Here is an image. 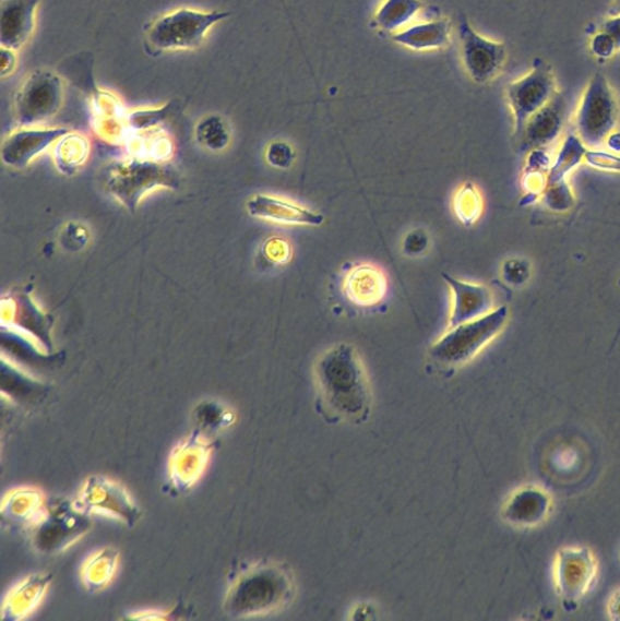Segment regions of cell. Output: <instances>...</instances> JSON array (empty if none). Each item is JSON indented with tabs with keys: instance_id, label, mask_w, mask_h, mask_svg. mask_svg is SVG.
I'll return each mask as SVG.
<instances>
[{
	"instance_id": "obj_1",
	"label": "cell",
	"mask_w": 620,
	"mask_h": 621,
	"mask_svg": "<svg viewBox=\"0 0 620 621\" xmlns=\"http://www.w3.org/2000/svg\"><path fill=\"white\" fill-rule=\"evenodd\" d=\"M324 406L336 418L363 421L371 411L372 395L361 357L349 344L325 351L314 366Z\"/></svg>"
},
{
	"instance_id": "obj_2",
	"label": "cell",
	"mask_w": 620,
	"mask_h": 621,
	"mask_svg": "<svg viewBox=\"0 0 620 621\" xmlns=\"http://www.w3.org/2000/svg\"><path fill=\"white\" fill-rule=\"evenodd\" d=\"M291 594L290 576L282 566L258 563L234 574L224 598V610L234 619L266 616L285 607Z\"/></svg>"
},
{
	"instance_id": "obj_3",
	"label": "cell",
	"mask_w": 620,
	"mask_h": 621,
	"mask_svg": "<svg viewBox=\"0 0 620 621\" xmlns=\"http://www.w3.org/2000/svg\"><path fill=\"white\" fill-rule=\"evenodd\" d=\"M180 171L170 160L128 156L106 168L105 189L129 212L134 213L145 195L158 189L178 190Z\"/></svg>"
},
{
	"instance_id": "obj_4",
	"label": "cell",
	"mask_w": 620,
	"mask_h": 621,
	"mask_svg": "<svg viewBox=\"0 0 620 621\" xmlns=\"http://www.w3.org/2000/svg\"><path fill=\"white\" fill-rule=\"evenodd\" d=\"M508 307H500L470 322L449 329L430 348L433 362L456 367L470 362L505 329Z\"/></svg>"
},
{
	"instance_id": "obj_5",
	"label": "cell",
	"mask_w": 620,
	"mask_h": 621,
	"mask_svg": "<svg viewBox=\"0 0 620 621\" xmlns=\"http://www.w3.org/2000/svg\"><path fill=\"white\" fill-rule=\"evenodd\" d=\"M226 12L204 13L181 8L159 17L146 32V47L156 52L192 50L203 45L210 29L230 16Z\"/></svg>"
},
{
	"instance_id": "obj_6",
	"label": "cell",
	"mask_w": 620,
	"mask_h": 621,
	"mask_svg": "<svg viewBox=\"0 0 620 621\" xmlns=\"http://www.w3.org/2000/svg\"><path fill=\"white\" fill-rule=\"evenodd\" d=\"M619 106L605 75L596 73L583 94L575 116V129L589 148L603 146L618 124Z\"/></svg>"
},
{
	"instance_id": "obj_7",
	"label": "cell",
	"mask_w": 620,
	"mask_h": 621,
	"mask_svg": "<svg viewBox=\"0 0 620 621\" xmlns=\"http://www.w3.org/2000/svg\"><path fill=\"white\" fill-rule=\"evenodd\" d=\"M91 516L67 499L48 500L45 516L34 530L31 540L40 552H62L90 532Z\"/></svg>"
},
{
	"instance_id": "obj_8",
	"label": "cell",
	"mask_w": 620,
	"mask_h": 621,
	"mask_svg": "<svg viewBox=\"0 0 620 621\" xmlns=\"http://www.w3.org/2000/svg\"><path fill=\"white\" fill-rule=\"evenodd\" d=\"M63 103V83L58 74L37 70L15 96V116L21 128L35 127L57 116Z\"/></svg>"
},
{
	"instance_id": "obj_9",
	"label": "cell",
	"mask_w": 620,
	"mask_h": 621,
	"mask_svg": "<svg viewBox=\"0 0 620 621\" xmlns=\"http://www.w3.org/2000/svg\"><path fill=\"white\" fill-rule=\"evenodd\" d=\"M75 504L86 515L119 520L134 527L141 512L127 488L105 476H92L82 486Z\"/></svg>"
},
{
	"instance_id": "obj_10",
	"label": "cell",
	"mask_w": 620,
	"mask_h": 621,
	"mask_svg": "<svg viewBox=\"0 0 620 621\" xmlns=\"http://www.w3.org/2000/svg\"><path fill=\"white\" fill-rule=\"evenodd\" d=\"M598 575L594 552L585 547L560 549L553 563V582L565 608L571 609L589 594Z\"/></svg>"
},
{
	"instance_id": "obj_11",
	"label": "cell",
	"mask_w": 620,
	"mask_h": 621,
	"mask_svg": "<svg viewBox=\"0 0 620 621\" xmlns=\"http://www.w3.org/2000/svg\"><path fill=\"white\" fill-rule=\"evenodd\" d=\"M557 93V81L552 69L541 59L533 62V69L525 77L506 86V97L514 116L517 138L528 119L546 106Z\"/></svg>"
},
{
	"instance_id": "obj_12",
	"label": "cell",
	"mask_w": 620,
	"mask_h": 621,
	"mask_svg": "<svg viewBox=\"0 0 620 621\" xmlns=\"http://www.w3.org/2000/svg\"><path fill=\"white\" fill-rule=\"evenodd\" d=\"M462 38V58L464 67L476 83H487L497 77L506 60L503 43L478 35L462 16L460 25Z\"/></svg>"
},
{
	"instance_id": "obj_13",
	"label": "cell",
	"mask_w": 620,
	"mask_h": 621,
	"mask_svg": "<svg viewBox=\"0 0 620 621\" xmlns=\"http://www.w3.org/2000/svg\"><path fill=\"white\" fill-rule=\"evenodd\" d=\"M2 322L34 336L43 350L52 351L53 318L38 307L27 290L13 291L3 297Z\"/></svg>"
},
{
	"instance_id": "obj_14",
	"label": "cell",
	"mask_w": 620,
	"mask_h": 621,
	"mask_svg": "<svg viewBox=\"0 0 620 621\" xmlns=\"http://www.w3.org/2000/svg\"><path fill=\"white\" fill-rule=\"evenodd\" d=\"M70 133L68 128L26 127L10 134L2 145V160L5 166L17 170L25 169L31 162L46 152Z\"/></svg>"
},
{
	"instance_id": "obj_15",
	"label": "cell",
	"mask_w": 620,
	"mask_h": 621,
	"mask_svg": "<svg viewBox=\"0 0 620 621\" xmlns=\"http://www.w3.org/2000/svg\"><path fill=\"white\" fill-rule=\"evenodd\" d=\"M213 452L212 443L204 435L192 434L172 451L169 462L171 487L187 492L198 483L208 467Z\"/></svg>"
},
{
	"instance_id": "obj_16",
	"label": "cell",
	"mask_w": 620,
	"mask_h": 621,
	"mask_svg": "<svg viewBox=\"0 0 620 621\" xmlns=\"http://www.w3.org/2000/svg\"><path fill=\"white\" fill-rule=\"evenodd\" d=\"M568 114L569 95L558 92L546 106L528 119L518 135L521 148L535 151L552 144L560 136Z\"/></svg>"
},
{
	"instance_id": "obj_17",
	"label": "cell",
	"mask_w": 620,
	"mask_h": 621,
	"mask_svg": "<svg viewBox=\"0 0 620 621\" xmlns=\"http://www.w3.org/2000/svg\"><path fill=\"white\" fill-rule=\"evenodd\" d=\"M247 212L257 219L289 226H321L323 214L276 195L259 193L247 202Z\"/></svg>"
},
{
	"instance_id": "obj_18",
	"label": "cell",
	"mask_w": 620,
	"mask_h": 621,
	"mask_svg": "<svg viewBox=\"0 0 620 621\" xmlns=\"http://www.w3.org/2000/svg\"><path fill=\"white\" fill-rule=\"evenodd\" d=\"M442 278L448 283L453 296L449 329L480 319L494 310L492 291L486 286L455 278L444 272Z\"/></svg>"
},
{
	"instance_id": "obj_19",
	"label": "cell",
	"mask_w": 620,
	"mask_h": 621,
	"mask_svg": "<svg viewBox=\"0 0 620 621\" xmlns=\"http://www.w3.org/2000/svg\"><path fill=\"white\" fill-rule=\"evenodd\" d=\"M551 509L552 500L546 490L537 486H526L508 498L502 516L511 526L533 528L549 517Z\"/></svg>"
},
{
	"instance_id": "obj_20",
	"label": "cell",
	"mask_w": 620,
	"mask_h": 621,
	"mask_svg": "<svg viewBox=\"0 0 620 621\" xmlns=\"http://www.w3.org/2000/svg\"><path fill=\"white\" fill-rule=\"evenodd\" d=\"M343 291L357 308H373L388 296L389 280L385 272L372 264H356L346 272Z\"/></svg>"
},
{
	"instance_id": "obj_21",
	"label": "cell",
	"mask_w": 620,
	"mask_h": 621,
	"mask_svg": "<svg viewBox=\"0 0 620 621\" xmlns=\"http://www.w3.org/2000/svg\"><path fill=\"white\" fill-rule=\"evenodd\" d=\"M40 0H3L0 12V45L19 50L29 41L36 28Z\"/></svg>"
},
{
	"instance_id": "obj_22",
	"label": "cell",
	"mask_w": 620,
	"mask_h": 621,
	"mask_svg": "<svg viewBox=\"0 0 620 621\" xmlns=\"http://www.w3.org/2000/svg\"><path fill=\"white\" fill-rule=\"evenodd\" d=\"M48 507V499L37 488L23 487L7 494L3 501V522L9 527L32 532Z\"/></svg>"
},
{
	"instance_id": "obj_23",
	"label": "cell",
	"mask_w": 620,
	"mask_h": 621,
	"mask_svg": "<svg viewBox=\"0 0 620 621\" xmlns=\"http://www.w3.org/2000/svg\"><path fill=\"white\" fill-rule=\"evenodd\" d=\"M50 586V575L32 574L17 583L8 594L2 618L17 620L29 617L45 599Z\"/></svg>"
},
{
	"instance_id": "obj_24",
	"label": "cell",
	"mask_w": 620,
	"mask_h": 621,
	"mask_svg": "<svg viewBox=\"0 0 620 621\" xmlns=\"http://www.w3.org/2000/svg\"><path fill=\"white\" fill-rule=\"evenodd\" d=\"M450 35L451 24L449 21L438 20L398 31L393 35V40L410 49L430 50L440 49L448 45Z\"/></svg>"
},
{
	"instance_id": "obj_25",
	"label": "cell",
	"mask_w": 620,
	"mask_h": 621,
	"mask_svg": "<svg viewBox=\"0 0 620 621\" xmlns=\"http://www.w3.org/2000/svg\"><path fill=\"white\" fill-rule=\"evenodd\" d=\"M119 553L104 548L90 556L82 565L81 580L86 590L99 593L110 585L117 574Z\"/></svg>"
},
{
	"instance_id": "obj_26",
	"label": "cell",
	"mask_w": 620,
	"mask_h": 621,
	"mask_svg": "<svg viewBox=\"0 0 620 621\" xmlns=\"http://www.w3.org/2000/svg\"><path fill=\"white\" fill-rule=\"evenodd\" d=\"M91 155L90 140L79 133L62 136L52 147V159L63 176L72 177L88 160Z\"/></svg>"
},
{
	"instance_id": "obj_27",
	"label": "cell",
	"mask_w": 620,
	"mask_h": 621,
	"mask_svg": "<svg viewBox=\"0 0 620 621\" xmlns=\"http://www.w3.org/2000/svg\"><path fill=\"white\" fill-rule=\"evenodd\" d=\"M124 144L130 156L168 162L174 155L171 139L156 132V129L145 133H130Z\"/></svg>"
},
{
	"instance_id": "obj_28",
	"label": "cell",
	"mask_w": 620,
	"mask_h": 621,
	"mask_svg": "<svg viewBox=\"0 0 620 621\" xmlns=\"http://www.w3.org/2000/svg\"><path fill=\"white\" fill-rule=\"evenodd\" d=\"M453 211L465 227H472L480 219L484 203L481 193L474 182L466 181L456 191L453 199Z\"/></svg>"
},
{
	"instance_id": "obj_29",
	"label": "cell",
	"mask_w": 620,
	"mask_h": 621,
	"mask_svg": "<svg viewBox=\"0 0 620 621\" xmlns=\"http://www.w3.org/2000/svg\"><path fill=\"white\" fill-rule=\"evenodd\" d=\"M194 135L202 147L212 152H222L231 143L230 129L224 118L216 115L203 118L195 127Z\"/></svg>"
},
{
	"instance_id": "obj_30",
	"label": "cell",
	"mask_w": 620,
	"mask_h": 621,
	"mask_svg": "<svg viewBox=\"0 0 620 621\" xmlns=\"http://www.w3.org/2000/svg\"><path fill=\"white\" fill-rule=\"evenodd\" d=\"M586 151L579 136L570 135L565 139L555 165L550 168L549 184L563 182L565 176L584 159Z\"/></svg>"
},
{
	"instance_id": "obj_31",
	"label": "cell",
	"mask_w": 620,
	"mask_h": 621,
	"mask_svg": "<svg viewBox=\"0 0 620 621\" xmlns=\"http://www.w3.org/2000/svg\"><path fill=\"white\" fill-rule=\"evenodd\" d=\"M421 9L419 0H386L375 16L380 27L395 31L417 15Z\"/></svg>"
},
{
	"instance_id": "obj_32",
	"label": "cell",
	"mask_w": 620,
	"mask_h": 621,
	"mask_svg": "<svg viewBox=\"0 0 620 621\" xmlns=\"http://www.w3.org/2000/svg\"><path fill=\"white\" fill-rule=\"evenodd\" d=\"M176 103H169L159 108H147L127 114V126L130 133H145L155 130L176 112Z\"/></svg>"
},
{
	"instance_id": "obj_33",
	"label": "cell",
	"mask_w": 620,
	"mask_h": 621,
	"mask_svg": "<svg viewBox=\"0 0 620 621\" xmlns=\"http://www.w3.org/2000/svg\"><path fill=\"white\" fill-rule=\"evenodd\" d=\"M265 157L271 167L286 170L294 165L297 154L285 141H274L269 145Z\"/></svg>"
},
{
	"instance_id": "obj_34",
	"label": "cell",
	"mask_w": 620,
	"mask_h": 621,
	"mask_svg": "<svg viewBox=\"0 0 620 621\" xmlns=\"http://www.w3.org/2000/svg\"><path fill=\"white\" fill-rule=\"evenodd\" d=\"M544 201L552 211L564 212L573 206V195L569 184L563 182L549 184V188L544 192Z\"/></svg>"
},
{
	"instance_id": "obj_35",
	"label": "cell",
	"mask_w": 620,
	"mask_h": 621,
	"mask_svg": "<svg viewBox=\"0 0 620 621\" xmlns=\"http://www.w3.org/2000/svg\"><path fill=\"white\" fill-rule=\"evenodd\" d=\"M431 241L430 236L422 228H416V230L410 231L402 242V249L404 253L410 258H418L424 253H427L430 248Z\"/></svg>"
},
{
	"instance_id": "obj_36",
	"label": "cell",
	"mask_w": 620,
	"mask_h": 621,
	"mask_svg": "<svg viewBox=\"0 0 620 621\" xmlns=\"http://www.w3.org/2000/svg\"><path fill=\"white\" fill-rule=\"evenodd\" d=\"M502 274L508 285L518 287L525 285L529 278V265L525 260L510 259L505 261Z\"/></svg>"
},
{
	"instance_id": "obj_37",
	"label": "cell",
	"mask_w": 620,
	"mask_h": 621,
	"mask_svg": "<svg viewBox=\"0 0 620 621\" xmlns=\"http://www.w3.org/2000/svg\"><path fill=\"white\" fill-rule=\"evenodd\" d=\"M291 247L287 239L281 237H272L265 243L264 255L272 264L285 265L291 258Z\"/></svg>"
},
{
	"instance_id": "obj_38",
	"label": "cell",
	"mask_w": 620,
	"mask_h": 621,
	"mask_svg": "<svg viewBox=\"0 0 620 621\" xmlns=\"http://www.w3.org/2000/svg\"><path fill=\"white\" fill-rule=\"evenodd\" d=\"M584 162L595 169L620 172V156L608 154V152L587 150Z\"/></svg>"
},
{
	"instance_id": "obj_39",
	"label": "cell",
	"mask_w": 620,
	"mask_h": 621,
	"mask_svg": "<svg viewBox=\"0 0 620 621\" xmlns=\"http://www.w3.org/2000/svg\"><path fill=\"white\" fill-rule=\"evenodd\" d=\"M591 47L594 56L603 60L611 59L618 50L615 39L605 31L593 38Z\"/></svg>"
},
{
	"instance_id": "obj_40",
	"label": "cell",
	"mask_w": 620,
	"mask_h": 621,
	"mask_svg": "<svg viewBox=\"0 0 620 621\" xmlns=\"http://www.w3.org/2000/svg\"><path fill=\"white\" fill-rule=\"evenodd\" d=\"M64 239H68L67 247H69V249L80 250L88 243V231L80 225L71 224L67 228V231H64L62 241H64Z\"/></svg>"
},
{
	"instance_id": "obj_41",
	"label": "cell",
	"mask_w": 620,
	"mask_h": 621,
	"mask_svg": "<svg viewBox=\"0 0 620 621\" xmlns=\"http://www.w3.org/2000/svg\"><path fill=\"white\" fill-rule=\"evenodd\" d=\"M16 50L3 48L0 49V74L2 77H9L17 68Z\"/></svg>"
},
{
	"instance_id": "obj_42",
	"label": "cell",
	"mask_w": 620,
	"mask_h": 621,
	"mask_svg": "<svg viewBox=\"0 0 620 621\" xmlns=\"http://www.w3.org/2000/svg\"><path fill=\"white\" fill-rule=\"evenodd\" d=\"M603 31L607 32L615 39L617 48L620 49V15L608 19L603 26Z\"/></svg>"
},
{
	"instance_id": "obj_43",
	"label": "cell",
	"mask_w": 620,
	"mask_h": 621,
	"mask_svg": "<svg viewBox=\"0 0 620 621\" xmlns=\"http://www.w3.org/2000/svg\"><path fill=\"white\" fill-rule=\"evenodd\" d=\"M607 612L612 620H620V588L615 593L611 599H609Z\"/></svg>"
},
{
	"instance_id": "obj_44",
	"label": "cell",
	"mask_w": 620,
	"mask_h": 621,
	"mask_svg": "<svg viewBox=\"0 0 620 621\" xmlns=\"http://www.w3.org/2000/svg\"><path fill=\"white\" fill-rule=\"evenodd\" d=\"M616 5H617V8H618V10H619V12H620V0H616Z\"/></svg>"
}]
</instances>
